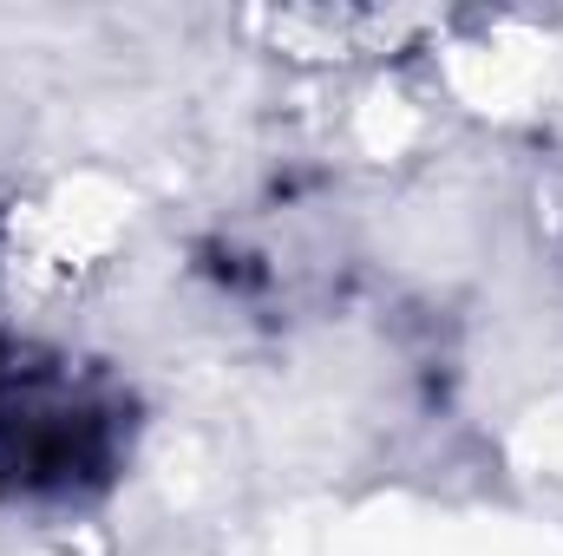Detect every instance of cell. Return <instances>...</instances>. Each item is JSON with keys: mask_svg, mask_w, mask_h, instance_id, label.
<instances>
[{"mask_svg": "<svg viewBox=\"0 0 563 556\" xmlns=\"http://www.w3.org/2000/svg\"><path fill=\"white\" fill-rule=\"evenodd\" d=\"M125 413L99 380L73 367L0 360V471L20 491L73 498L119 465Z\"/></svg>", "mask_w": 563, "mask_h": 556, "instance_id": "obj_1", "label": "cell"}]
</instances>
